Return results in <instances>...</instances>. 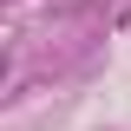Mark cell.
Segmentation results:
<instances>
[]
</instances>
